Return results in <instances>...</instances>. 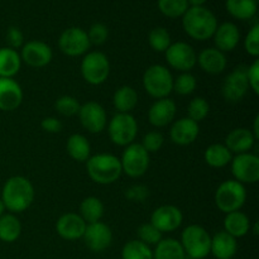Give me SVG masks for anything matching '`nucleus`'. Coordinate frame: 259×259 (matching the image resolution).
Masks as SVG:
<instances>
[{"label": "nucleus", "instance_id": "a19ab883", "mask_svg": "<svg viewBox=\"0 0 259 259\" xmlns=\"http://www.w3.org/2000/svg\"><path fill=\"white\" fill-rule=\"evenodd\" d=\"M137 235H138V240H141L147 245H156L162 240V233L156 227H153L151 223L142 224L137 229Z\"/></svg>", "mask_w": 259, "mask_h": 259}, {"label": "nucleus", "instance_id": "de8ad7c7", "mask_svg": "<svg viewBox=\"0 0 259 259\" xmlns=\"http://www.w3.org/2000/svg\"><path fill=\"white\" fill-rule=\"evenodd\" d=\"M247 78L253 93L259 95V60H254V62L247 67Z\"/></svg>", "mask_w": 259, "mask_h": 259}, {"label": "nucleus", "instance_id": "9b49d317", "mask_svg": "<svg viewBox=\"0 0 259 259\" xmlns=\"http://www.w3.org/2000/svg\"><path fill=\"white\" fill-rule=\"evenodd\" d=\"M169 67L180 72H190L197 63V55L194 48L186 42L171 43L164 52Z\"/></svg>", "mask_w": 259, "mask_h": 259}, {"label": "nucleus", "instance_id": "603ef678", "mask_svg": "<svg viewBox=\"0 0 259 259\" xmlns=\"http://www.w3.org/2000/svg\"><path fill=\"white\" fill-rule=\"evenodd\" d=\"M4 211H5V206H4V204H3L2 199H0V217H3V215H4Z\"/></svg>", "mask_w": 259, "mask_h": 259}, {"label": "nucleus", "instance_id": "39448f33", "mask_svg": "<svg viewBox=\"0 0 259 259\" xmlns=\"http://www.w3.org/2000/svg\"><path fill=\"white\" fill-rule=\"evenodd\" d=\"M247 200V191L244 185L235 180H228L219 185L215 192V204L224 214L238 211L243 207Z\"/></svg>", "mask_w": 259, "mask_h": 259}, {"label": "nucleus", "instance_id": "37998d69", "mask_svg": "<svg viewBox=\"0 0 259 259\" xmlns=\"http://www.w3.org/2000/svg\"><path fill=\"white\" fill-rule=\"evenodd\" d=\"M244 48L248 55L257 58L259 56V24L255 23L249 32L247 33L244 39Z\"/></svg>", "mask_w": 259, "mask_h": 259}, {"label": "nucleus", "instance_id": "4be33fe9", "mask_svg": "<svg viewBox=\"0 0 259 259\" xmlns=\"http://www.w3.org/2000/svg\"><path fill=\"white\" fill-rule=\"evenodd\" d=\"M23 90L14 78L0 77V110L13 111L22 104Z\"/></svg>", "mask_w": 259, "mask_h": 259}, {"label": "nucleus", "instance_id": "f3484780", "mask_svg": "<svg viewBox=\"0 0 259 259\" xmlns=\"http://www.w3.org/2000/svg\"><path fill=\"white\" fill-rule=\"evenodd\" d=\"M82 239L91 252L99 253L110 247L113 242V232L104 223H93L86 225Z\"/></svg>", "mask_w": 259, "mask_h": 259}, {"label": "nucleus", "instance_id": "7ed1b4c3", "mask_svg": "<svg viewBox=\"0 0 259 259\" xmlns=\"http://www.w3.org/2000/svg\"><path fill=\"white\" fill-rule=\"evenodd\" d=\"M86 171L89 177L99 185L114 184L123 174L120 158L109 153L90 156L86 161Z\"/></svg>", "mask_w": 259, "mask_h": 259}, {"label": "nucleus", "instance_id": "1a4fd4ad", "mask_svg": "<svg viewBox=\"0 0 259 259\" xmlns=\"http://www.w3.org/2000/svg\"><path fill=\"white\" fill-rule=\"evenodd\" d=\"M149 153L139 143H132L125 147L120 158L123 174L132 179L143 176L149 167Z\"/></svg>", "mask_w": 259, "mask_h": 259}, {"label": "nucleus", "instance_id": "dca6fc26", "mask_svg": "<svg viewBox=\"0 0 259 259\" xmlns=\"http://www.w3.org/2000/svg\"><path fill=\"white\" fill-rule=\"evenodd\" d=\"M52 48L42 40H29L22 47L20 58L24 63L33 68L47 66L52 61Z\"/></svg>", "mask_w": 259, "mask_h": 259}, {"label": "nucleus", "instance_id": "20e7f679", "mask_svg": "<svg viewBox=\"0 0 259 259\" xmlns=\"http://www.w3.org/2000/svg\"><path fill=\"white\" fill-rule=\"evenodd\" d=\"M180 243L184 248L186 257L191 259H205L210 253L211 235L205 228L192 224L185 228Z\"/></svg>", "mask_w": 259, "mask_h": 259}, {"label": "nucleus", "instance_id": "79ce46f5", "mask_svg": "<svg viewBox=\"0 0 259 259\" xmlns=\"http://www.w3.org/2000/svg\"><path fill=\"white\" fill-rule=\"evenodd\" d=\"M89 40L90 45L94 46H101L108 40L109 37V29L105 24L103 23H94L90 27L88 32Z\"/></svg>", "mask_w": 259, "mask_h": 259}, {"label": "nucleus", "instance_id": "9d476101", "mask_svg": "<svg viewBox=\"0 0 259 259\" xmlns=\"http://www.w3.org/2000/svg\"><path fill=\"white\" fill-rule=\"evenodd\" d=\"M90 40L88 32L80 27H70L61 33L58 38V47L61 52L70 57L86 55L90 50Z\"/></svg>", "mask_w": 259, "mask_h": 259}, {"label": "nucleus", "instance_id": "72a5a7b5", "mask_svg": "<svg viewBox=\"0 0 259 259\" xmlns=\"http://www.w3.org/2000/svg\"><path fill=\"white\" fill-rule=\"evenodd\" d=\"M22 224L14 214H4L0 217V240L13 243L20 237Z\"/></svg>", "mask_w": 259, "mask_h": 259}, {"label": "nucleus", "instance_id": "2eb2a0df", "mask_svg": "<svg viewBox=\"0 0 259 259\" xmlns=\"http://www.w3.org/2000/svg\"><path fill=\"white\" fill-rule=\"evenodd\" d=\"M184 222L182 211L175 205H162L157 207L151 215V224L159 232L172 233L179 229Z\"/></svg>", "mask_w": 259, "mask_h": 259}, {"label": "nucleus", "instance_id": "cd10ccee", "mask_svg": "<svg viewBox=\"0 0 259 259\" xmlns=\"http://www.w3.org/2000/svg\"><path fill=\"white\" fill-rule=\"evenodd\" d=\"M225 9L233 18L249 20L257 14V0H225Z\"/></svg>", "mask_w": 259, "mask_h": 259}, {"label": "nucleus", "instance_id": "bb28decb", "mask_svg": "<svg viewBox=\"0 0 259 259\" xmlns=\"http://www.w3.org/2000/svg\"><path fill=\"white\" fill-rule=\"evenodd\" d=\"M22 58L17 52L9 47L0 48V77L13 78L20 70Z\"/></svg>", "mask_w": 259, "mask_h": 259}, {"label": "nucleus", "instance_id": "f8f14e48", "mask_svg": "<svg viewBox=\"0 0 259 259\" xmlns=\"http://www.w3.org/2000/svg\"><path fill=\"white\" fill-rule=\"evenodd\" d=\"M232 174L235 181L244 184H255L259 181V157L257 154H237L232 159Z\"/></svg>", "mask_w": 259, "mask_h": 259}, {"label": "nucleus", "instance_id": "8fccbe9b", "mask_svg": "<svg viewBox=\"0 0 259 259\" xmlns=\"http://www.w3.org/2000/svg\"><path fill=\"white\" fill-rule=\"evenodd\" d=\"M254 136L255 141L259 138V115H257L254 118V124H253V131H250Z\"/></svg>", "mask_w": 259, "mask_h": 259}, {"label": "nucleus", "instance_id": "49530a36", "mask_svg": "<svg viewBox=\"0 0 259 259\" xmlns=\"http://www.w3.org/2000/svg\"><path fill=\"white\" fill-rule=\"evenodd\" d=\"M7 42L9 48L17 50V48L23 47L24 45V34L18 27H9L7 30Z\"/></svg>", "mask_w": 259, "mask_h": 259}, {"label": "nucleus", "instance_id": "6ab92c4d", "mask_svg": "<svg viewBox=\"0 0 259 259\" xmlns=\"http://www.w3.org/2000/svg\"><path fill=\"white\" fill-rule=\"evenodd\" d=\"M176 103L172 99H158L148 110L149 123L157 128H163L171 124L176 116Z\"/></svg>", "mask_w": 259, "mask_h": 259}, {"label": "nucleus", "instance_id": "c03bdc74", "mask_svg": "<svg viewBox=\"0 0 259 259\" xmlns=\"http://www.w3.org/2000/svg\"><path fill=\"white\" fill-rule=\"evenodd\" d=\"M164 138L159 132H149L144 136L143 142H142V147L146 149L148 153H156L163 146Z\"/></svg>", "mask_w": 259, "mask_h": 259}, {"label": "nucleus", "instance_id": "a211bd4d", "mask_svg": "<svg viewBox=\"0 0 259 259\" xmlns=\"http://www.w3.org/2000/svg\"><path fill=\"white\" fill-rule=\"evenodd\" d=\"M86 223L76 212L63 214L56 223L57 234L65 240H77L83 237L86 229Z\"/></svg>", "mask_w": 259, "mask_h": 259}, {"label": "nucleus", "instance_id": "0eeeda50", "mask_svg": "<svg viewBox=\"0 0 259 259\" xmlns=\"http://www.w3.org/2000/svg\"><path fill=\"white\" fill-rule=\"evenodd\" d=\"M81 75L90 85L98 86L105 82L110 75V62L105 53L99 51L86 53L81 61Z\"/></svg>", "mask_w": 259, "mask_h": 259}, {"label": "nucleus", "instance_id": "09e8293b", "mask_svg": "<svg viewBox=\"0 0 259 259\" xmlns=\"http://www.w3.org/2000/svg\"><path fill=\"white\" fill-rule=\"evenodd\" d=\"M40 126H42L43 131L51 134L60 133L62 131V123L57 118H55V116H47V118L43 119Z\"/></svg>", "mask_w": 259, "mask_h": 259}, {"label": "nucleus", "instance_id": "a878e982", "mask_svg": "<svg viewBox=\"0 0 259 259\" xmlns=\"http://www.w3.org/2000/svg\"><path fill=\"white\" fill-rule=\"evenodd\" d=\"M249 229H250L249 218H248L244 212L240 211V210L229 212V214L225 215L224 232H227L228 234L234 237L235 239L247 235L248 232H249Z\"/></svg>", "mask_w": 259, "mask_h": 259}, {"label": "nucleus", "instance_id": "423d86ee", "mask_svg": "<svg viewBox=\"0 0 259 259\" xmlns=\"http://www.w3.org/2000/svg\"><path fill=\"white\" fill-rule=\"evenodd\" d=\"M143 88L148 95L154 99L168 98L174 89V77L167 67L153 65L146 70L143 75Z\"/></svg>", "mask_w": 259, "mask_h": 259}, {"label": "nucleus", "instance_id": "412c9836", "mask_svg": "<svg viewBox=\"0 0 259 259\" xmlns=\"http://www.w3.org/2000/svg\"><path fill=\"white\" fill-rule=\"evenodd\" d=\"M200 128L196 121L190 118H181L175 121L169 131L171 141L177 146H189L199 137Z\"/></svg>", "mask_w": 259, "mask_h": 259}, {"label": "nucleus", "instance_id": "e433bc0d", "mask_svg": "<svg viewBox=\"0 0 259 259\" xmlns=\"http://www.w3.org/2000/svg\"><path fill=\"white\" fill-rule=\"evenodd\" d=\"M148 43L151 48L156 52H166L167 48L171 46V34L163 27H156L149 32Z\"/></svg>", "mask_w": 259, "mask_h": 259}, {"label": "nucleus", "instance_id": "a18cd8bd", "mask_svg": "<svg viewBox=\"0 0 259 259\" xmlns=\"http://www.w3.org/2000/svg\"><path fill=\"white\" fill-rule=\"evenodd\" d=\"M149 196V190L144 185H134L125 191V197L129 201L143 202Z\"/></svg>", "mask_w": 259, "mask_h": 259}, {"label": "nucleus", "instance_id": "473e14b6", "mask_svg": "<svg viewBox=\"0 0 259 259\" xmlns=\"http://www.w3.org/2000/svg\"><path fill=\"white\" fill-rule=\"evenodd\" d=\"M80 215L86 224L100 222L104 215V204L95 196H89L80 204Z\"/></svg>", "mask_w": 259, "mask_h": 259}, {"label": "nucleus", "instance_id": "4468645a", "mask_svg": "<svg viewBox=\"0 0 259 259\" xmlns=\"http://www.w3.org/2000/svg\"><path fill=\"white\" fill-rule=\"evenodd\" d=\"M77 115L81 121V125L89 133H101L108 124L105 109L96 101H88L81 105Z\"/></svg>", "mask_w": 259, "mask_h": 259}, {"label": "nucleus", "instance_id": "f257e3e1", "mask_svg": "<svg viewBox=\"0 0 259 259\" xmlns=\"http://www.w3.org/2000/svg\"><path fill=\"white\" fill-rule=\"evenodd\" d=\"M0 199L5 210H9L12 214L23 212L34 200V187L27 177L13 176L3 186Z\"/></svg>", "mask_w": 259, "mask_h": 259}, {"label": "nucleus", "instance_id": "3c124183", "mask_svg": "<svg viewBox=\"0 0 259 259\" xmlns=\"http://www.w3.org/2000/svg\"><path fill=\"white\" fill-rule=\"evenodd\" d=\"M207 0H187L190 7H205Z\"/></svg>", "mask_w": 259, "mask_h": 259}, {"label": "nucleus", "instance_id": "b1692460", "mask_svg": "<svg viewBox=\"0 0 259 259\" xmlns=\"http://www.w3.org/2000/svg\"><path fill=\"white\" fill-rule=\"evenodd\" d=\"M197 62H199L200 67L210 75H219L227 68L225 53L217 50L215 47L202 50L197 56Z\"/></svg>", "mask_w": 259, "mask_h": 259}, {"label": "nucleus", "instance_id": "ddd939ff", "mask_svg": "<svg viewBox=\"0 0 259 259\" xmlns=\"http://www.w3.org/2000/svg\"><path fill=\"white\" fill-rule=\"evenodd\" d=\"M249 83L247 78V67L239 66L225 77L222 85L223 98L228 103H239L247 95Z\"/></svg>", "mask_w": 259, "mask_h": 259}, {"label": "nucleus", "instance_id": "c756f323", "mask_svg": "<svg viewBox=\"0 0 259 259\" xmlns=\"http://www.w3.org/2000/svg\"><path fill=\"white\" fill-rule=\"evenodd\" d=\"M204 158L205 162L212 168H223L232 162L233 156L225 144L215 143L205 149Z\"/></svg>", "mask_w": 259, "mask_h": 259}, {"label": "nucleus", "instance_id": "c85d7f7f", "mask_svg": "<svg viewBox=\"0 0 259 259\" xmlns=\"http://www.w3.org/2000/svg\"><path fill=\"white\" fill-rule=\"evenodd\" d=\"M113 104L118 113L131 114L138 104V94L132 86H121L114 93Z\"/></svg>", "mask_w": 259, "mask_h": 259}, {"label": "nucleus", "instance_id": "6e6552de", "mask_svg": "<svg viewBox=\"0 0 259 259\" xmlns=\"http://www.w3.org/2000/svg\"><path fill=\"white\" fill-rule=\"evenodd\" d=\"M108 133L109 138L114 144L126 147L136 141L138 134V123L132 114L118 113L109 121Z\"/></svg>", "mask_w": 259, "mask_h": 259}, {"label": "nucleus", "instance_id": "aec40b11", "mask_svg": "<svg viewBox=\"0 0 259 259\" xmlns=\"http://www.w3.org/2000/svg\"><path fill=\"white\" fill-rule=\"evenodd\" d=\"M212 38H214L217 50L222 51L223 53L232 52L239 45L240 30L234 23L224 22L222 24H218V28Z\"/></svg>", "mask_w": 259, "mask_h": 259}, {"label": "nucleus", "instance_id": "f704fd0d", "mask_svg": "<svg viewBox=\"0 0 259 259\" xmlns=\"http://www.w3.org/2000/svg\"><path fill=\"white\" fill-rule=\"evenodd\" d=\"M121 259H153V250L141 240H129L121 249Z\"/></svg>", "mask_w": 259, "mask_h": 259}, {"label": "nucleus", "instance_id": "7c9ffc66", "mask_svg": "<svg viewBox=\"0 0 259 259\" xmlns=\"http://www.w3.org/2000/svg\"><path fill=\"white\" fill-rule=\"evenodd\" d=\"M68 156L77 162H86L90 158L91 146L82 134H72L66 144Z\"/></svg>", "mask_w": 259, "mask_h": 259}, {"label": "nucleus", "instance_id": "ea45409f", "mask_svg": "<svg viewBox=\"0 0 259 259\" xmlns=\"http://www.w3.org/2000/svg\"><path fill=\"white\" fill-rule=\"evenodd\" d=\"M80 108V103H78L77 99L73 98V96H61V98H58L55 103L56 111L63 116L77 115Z\"/></svg>", "mask_w": 259, "mask_h": 259}, {"label": "nucleus", "instance_id": "5701e85b", "mask_svg": "<svg viewBox=\"0 0 259 259\" xmlns=\"http://www.w3.org/2000/svg\"><path fill=\"white\" fill-rule=\"evenodd\" d=\"M255 138L252 132L247 128H235L225 138V147L232 153H248L254 146Z\"/></svg>", "mask_w": 259, "mask_h": 259}, {"label": "nucleus", "instance_id": "c9c22d12", "mask_svg": "<svg viewBox=\"0 0 259 259\" xmlns=\"http://www.w3.org/2000/svg\"><path fill=\"white\" fill-rule=\"evenodd\" d=\"M157 7L164 17L176 19V18H182L190 5L187 0H158Z\"/></svg>", "mask_w": 259, "mask_h": 259}, {"label": "nucleus", "instance_id": "4c0bfd02", "mask_svg": "<svg viewBox=\"0 0 259 259\" xmlns=\"http://www.w3.org/2000/svg\"><path fill=\"white\" fill-rule=\"evenodd\" d=\"M196 86L197 81L194 75H191L190 72H181L176 78H174V89H172V91H175L179 95L186 96L194 93L196 90Z\"/></svg>", "mask_w": 259, "mask_h": 259}, {"label": "nucleus", "instance_id": "2f4dec72", "mask_svg": "<svg viewBox=\"0 0 259 259\" xmlns=\"http://www.w3.org/2000/svg\"><path fill=\"white\" fill-rule=\"evenodd\" d=\"M153 259H186L181 243L174 238L162 239L153 250Z\"/></svg>", "mask_w": 259, "mask_h": 259}, {"label": "nucleus", "instance_id": "393cba45", "mask_svg": "<svg viewBox=\"0 0 259 259\" xmlns=\"http://www.w3.org/2000/svg\"><path fill=\"white\" fill-rule=\"evenodd\" d=\"M238 250V242L234 237L222 230L211 237L210 253L217 259H232Z\"/></svg>", "mask_w": 259, "mask_h": 259}, {"label": "nucleus", "instance_id": "58836bf2", "mask_svg": "<svg viewBox=\"0 0 259 259\" xmlns=\"http://www.w3.org/2000/svg\"><path fill=\"white\" fill-rule=\"evenodd\" d=\"M209 111L210 105L204 98H195L190 101L189 106H187V114H189L187 118L199 124L209 115Z\"/></svg>", "mask_w": 259, "mask_h": 259}, {"label": "nucleus", "instance_id": "f03ea898", "mask_svg": "<svg viewBox=\"0 0 259 259\" xmlns=\"http://www.w3.org/2000/svg\"><path fill=\"white\" fill-rule=\"evenodd\" d=\"M185 33L195 40L210 39L218 28V19L206 7H190L182 15Z\"/></svg>", "mask_w": 259, "mask_h": 259}]
</instances>
